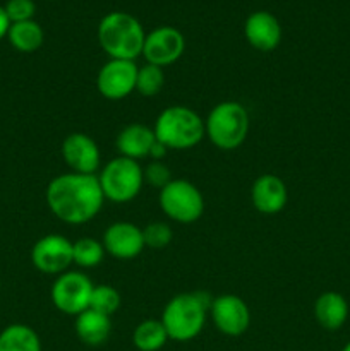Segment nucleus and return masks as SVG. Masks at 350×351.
Instances as JSON below:
<instances>
[{
	"label": "nucleus",
	"mask_w": 350,
	"mask_h": 351,
	"mask_svg": "<svg viewBox=\"0 0 350 351\" xmlns=\"http://www.w3.org/2000/svg\"><path fill=\"white\" fill-rule=\"evenodd\" d=\"M314 317L326 331H338L349 319V302L338 291H325L314 302Z\"/></svg>",
	"instance_id": "nucleus-18"
},
{
	"label": "nucleus",
	"mask_w": 350,
	"mask_h": 351,
	"mask_svg": "<svg viewBox=\"0 0 350 351\" xmlns=\"http://www.w3.org/2000/svg\"><path fill=\"white\" fill-rule=\"evenodd\" d=\"M93 281L79 271H65L58 274L51 285V304L62 314L78 317L81 312L89 308V298L93 293Z\"/></svg>",
	"instance_id": "nucleus-8"
},
{
	"label": "nucleus",
	"mask_w": 350,
	"mask_h": 351,
	"mask_svg": "<svg viewBox=\"0 0 350 351\" xmlns=\"http://www.w3.org/2000/svg\"><path fill=\"white\" fill-rule=\"evenodd\" d=\"M185 40L184 34L172 26H160L146 34L143 47V57L146 64L167 67L175 64L184 55Z\"/></svg>",
	"instance_id": "nucleus-12"
},
{
	"label": "nucleus",
	"mask_w": 350,
	"mask_h": 351,
	"mask_svg": "<svg viewBox=\"0 0 350 351\" xmlns=\"http://www.w3.org/2000/svg\"><path fill=\"white\" fill-rule=\"evenodd\" d=\"M9 27H10L9 17H7L5 9L0 5V40H2L3 36H7V33H9Z\"/></svg>",
	"instance_id": "nucleus-30"
},
{
	"label": "nucleus",
	"mask_w": 350,
	"mask_h": 351,
	"mask_svg": "<svg viewBox=\"0 0 350 351\" xmlns=\"http://www.w3.org/2000/svg\"><path fill=\"white\" fill-rule=\"evenodd\" d=\"M137 65L134 60L110 58L102 65L96 75V88L105 99L119 101L136 91Z\"/></svg>",
	"instance_id": "nucleus-9"
},
{
	"label": "nucleus",
	"mask_w": 350,
	"mask_h": 351,
	"mask_svg": "<svg viewBox=\"0 0 350 351\" xmlns=\"http://www.w3.org/2000/svg\"><path fill=\"white\" fill-rule=\"evenodd\" d=\"M0 351H41V339L26 324H10L0 332Z\"/></svg>",
	"instance_id": "nucleus-20"
},
{
	"label": "nucleus",
	"mask_w": 350,
	"mask_h": 351,
	"mask_svg": "<svg viewBox=\"0 0 350 351\" xmlns=\"http://www.w3.org/2000/svg\"><path fill=\"white\" fill-rule=\"evenodd\" d=\"M249 113L239 101H222L209 110L205 120L206 137L213 146L232 151L242 146L249 134Z\"/></svg>",
	"instance_id": "nucleus-4"
},
{
	"label": "nucleus",
	"mask_w": 350,
	"mask_h": 351,
	"mask_svg": "<svg viewBox=\"0 0 350 351\" xmlns=\"http://www.w3.org/2000/svg\"><path fill=\"white\" fill-rule=\"evenodd\" d=\"M143 177L146 184H150L151 187L161 191L163 187H167L174 178H172V171L163 161H151L146 168H143Z\"/></svg>",
	"instance_id": "nucleus-27"
},
{
	"label": "nucleus",
	"mask_w": 350,
	"mask_h": 351,
	"mask_svg": "<svg viewBox=\"0 0 350 351\" xmlns=\"http://www.w3.org/2000/svg\"><path fill=\"white\" fill-rule=\"evenodd\" d=\"M342 351H350V341H349V343H347V345H345V346H343V348H342Z\"/></svg>",
	"instance_id": "nucleus-31"
},
{
	"label": "nucleus",
	"mask_w": 350,
	"mask_h": 351,
	"mask_svg": "<svg viewBox=\"0 0 350 351\" xmlns=\"http://www.w3.org/2000/svg\"><path fill=\"white\" fill-rule=\"evenodd\" d=\"M168 339L167 329L158 319L139 322L132 332V345L139 351H160Z\"/></svg>",
	"instance_id": "nucleus-22"
},
{
	"label": "nucleus",
	"mask_w": 350,
	"mask_h": 351,
	"mask_svg": "<svg viewBox=\"0 0 350 351\" xmlns=\"http://www.w3.org/2000/svg\"><path fill=\"white\" fill-rule=\"evenodd\" d=\"M144 33L139 21L127 12H110L100 21L98 41L110 58L119 60H136L143 55Z\"/></svg>",
	"instance_id": "nucleus-2"
},
{
	"label": "nucleus",
	"mask_w": 350,
	"mask_h": 351,
	"mask_svg": "<svg viewBox=\"0 0 350 351\" xmlns=\"http://www.w3.org/2000/svg\"><path fill=\"white\" fill-rule=\"evenodd\" d=\"M163 84L165 74L161 67L153 64H146L137 69L136 91L141 96H144V98H153V96H156L163 89Z\"/></svg>",
	"instance_id": "nucleus-25"
},
{
	"label": "nucleus",
	"mask_w": 350,
	"mask_h": 351,
	"mask_svg": "<svg viewBox=\"0 0 350 351\" xmlns=\"http://www.w3.org/2000/svg\"><path fill=\"white\" fill-rule=\"evenodd\" d=\"M47 206L55 218L67 225H86L102 211L105 195L98 175L69 171L57 175L45 192Z\"/></svg>",
	"instance_id": "nucleus-1"
},
{
	"label": "nucleus",
	"mask_w": 350,
	"mask_h": 351,
	"mask_svg": "<svg viewBox=\"0 0 350 351\" xmlns=\"http://www.w3.org/2000/svg\"><path fill=\"white\" fill-rule=\"evenodd\" d=\"M105 201L126 204L139 195L144 185L143 168L137 161L117 156L102 168L98 175Z\"/></svg>",
	"instance_id": "nucleus-6"
},
{
	"label": "nucleus",
	"mask_w": 350,
	"mask_h": 351,
	"mask_svg": "<svg viewBox=\"0 0 350 351\" xmlns=\"http://www.w3.org/2000/svg\"><path fill=\"white\" fill-rule=\"evenodd\" d=\"M143 239L144 247L153 250L165 249L172 243L174 240V232L170 226L163 221H153L143 228Z\"/></svg>",
	"instance_id": "nucleus-26"
},
{
	"label": "nucleus",
	"mask_w": 350,
	"mask_h": 351,
	"mask_svg": "<svg viewBox=\"0 0 350 351\" xmlns=\"http://www.w3.org/2000/svg\"><path fill=\"white\" fill-rule=\"evenodd\" d=\"M74 329L79 341L84 343L86 346L96 348L108 341L110 335H112V321L108 315L88 308L75 317Z\"/></svg>",
	"instance_id": "nucleus-19"
},
{
	"label": "nucleus",
	"mask_w": 350,
	"mask_h": 351,
	"mask_svg": "<svg viewBox=\"0 0 350 351\" xmlns=\"http://www.w3.org/2000/svg\"><path fill=\"white\" fill-rule=\"evenodd\" d=\"M122 305V298L117 288L110 285H95L91 298H89V308L100 312L103 315L112 317Z\"/></svg>",
	"instance_id": "nucleus-24"
},
{
	"label": "nucleus",
	"mask_w": 350,
	"mask_h": 351,
	"mask_svg": "<svg viewBox=\"0 0 350 351\" xmlns=\"http://www.w3.org/2000/svg\"><path fill=\"white\" fill-rule=\"evenodd\" d=\"M10 45L17 51L23 53H33L43 45L45 34L40 24L36 21H24V23L10 24L9 33H7Z\"/></svg>",
	"instance_id": "nucleus-21"
},
{
	"label": "nucleus",
	"mask_w": 350,
	"mask_h": 351,
	"mask_svg": "<svg viewBox=\"0 0 350 351\" xmlns=\"http://www.w3.org/2000/svg\"><path fill=\"white\" fill-rule=\"evenodd\" d=\"M250 201H253L254 209L263 215H277L287 206V185L273 173L261 175L250 187Z\"/></svg>",
	"instance_id": "nucleus-15"
},
{
	"label": "nucleus",
	"mask_w": 350,
	"mask_h": 351,
	"mask_svg": "<svg viewBox=\"0 0 350 351\" xmlns=\"http://www.w3.org/2000/svg\"><path fill=\"white\" fill-rule=\"evenodd\" d=\"M167 153H168L167 147H165L160 141H154L153 147H151V151H150V158L153 161H161L165 156H167Z\"/></svg>",
	"instance_id": "nucleus-29"
},
{
	"label": "nucleus",
	"mask_w": 350,
	"mask_h": 351,
	"mask_svg": "<svg viewBox=\"0 0 350 351\" xmlns=\"http://www.w3.org/2000/svg\"><path fill=\"white\" fill-rule=\"evenodd\" d=\"M105 247L100 240L95 239H79L72 242V263L82 269H91L100 266L105 259Z\"/></svg>",
	"instance_id": "nucleus-23"
},
{
	"label": "nucleus",
	"mask_w": 350,
	"mask_h": 351,
	"mask_svg": "<svg viewBox=\"0 0 350 351\" xmlns=\"http://www.w3.org/2000/svg\"><path fill=\"white\" fill-rule=\"evenodd\" d=\"M62 158L74 173L95 175L102 165V153L91 136L72 132L62 143Z\"/></svg>",
	"instance_id": "nucleus-13"
},
{
	"label": "nucleus",
	"mask_w": 350,
	"mask_h": 351,
	"mask_svg": "<svg viewBox=\"0 0 350 351\" xmlns=\"http://www.w3.org/2000/svg\"><path fill=\"white\" fill-rule=\"evenodd\" d=\"M209 311L196 293H180L168 300L160 321L167 329L168 338L177 343H187L201 335Z\"/></svg>",
	"instance_id": "nucleus-5"
},
{
	"label": "nucleus",
	"mask_w": 350,
	"mask_h": 351,
	"mask_svg": "<svg viewBox=\"0 0 350 351\" xmlns=\"http://www.w3.org/2000/svg\"><path fill=\"white\" fill-rule=\"evenodd\" d=\"M244 34L253 48L259 51H271L280 45L281 26L271 12L257 10L246 19Z\"/></svg>",
	"instance_id": "nucleus-16"
},
{
	"label": "nucleus",
	"mask_w": 350,
	"mask_h": 351,
	"mask_svg": "<svg viewBox=\"0 0 350 351\" xmlns=\"http://www.w3.org/2000/svg\"><path fill=\"white\" fill-rule=\"evenodd\" d=\"M154 136L167 149L185 151L198 146L206 136L205 120L184 105L165 108L154 122Z\"/></svg>",
	"instance_id": "nucleus-3"
},
{
	"label": "nucleus",
	"mask_w": 350,
	"mask_h": 351,
	"mask_svg": "<svg viewBox=\"0 0 350 351\" xmlns=\"http://www.w3.org/2000/svg\"><path fill=\"white\" fill-rule=\"evenodd\" d=\"M160 208L172 221L180 225L196 223L205 213V197L201 191L184 178H174L158 195Z\"/></svg>",
	"instance_id": "nucleus-7"
},
{
	"label": "nucleus",
	"mask_w": 350,
	"mask_h": 351,
	"mask_svg": "<svg viewBox=\"0 0 350 351\" xmlns=\"http://www.w3.org/2000/svg\"><path fill=\"white\" fill-rule=\"evenodd\" d=\"M154 141H156V136L151 127L144 123H129L117 134L115 147L119 151V156L139 161L150 156Z\"/></svg>",
	"instance_id": "nucleus-17"
},
{
	"label": "nucleus",
	"mask_w": 350,
	"mask_h": 351,
	"mask_svg": "<svg viewBox=\"0 0 350 351\" xmlns=\"http://www.w3.org/2000/svg\"><path fill=\"white\" fill-rule=\"evenodd\" d=\"M209 317L222 335L237 338L242 336L250 326V311L246 302L232 293L220 295L213 300Z\"/></svg>",
	"instance_id": "nucleus-10"
},
{
	"label": "nucleus",
	"mask_w": 350,
	"mask_h": 351,
	"mask_svg": "<svg viewBox=\"0 0 350 351\" xmlns=\"http://www.w3.org/2000/svg\"><path fill=\"white\" fill-rule=\"evenodd\" d=\"M106 254L119 261L136 259L146 247H144L143 228L129 221L112 223L103 233L102 240Z\"/></svg>",
	"instance_id": "nucleus-14"
},
{
	"label": "nucleus",
	"mask_w": 350,
	"mask_h": 351,
	"mask_svg": "<svg viewBox=\"0 0 350 351\" xmlns=\"http://www.w3.org/2000/svg\"><path fill=\"white\" fill-rule=\"evenodd\" d=\"M7 17H9L10 24L14 23H24V21L33 19L34 12H36V5L33 0H9L3 5Z\"/></svg>",
	"instance_id": "nucleus-28"
},
{
	"label": "nucleus",
	"mask_w": 350,
	"mask_h": 351,
	"mask_svg": "<svg viewBox=\"0 0 350 351\" xmlns=\"http://www.w3.org/2000/svg\"><path fill=\"white\" fill-rule=\"evenodd\" d=\"M31 263L40 273L58 276L72 263V242L62 235H45L31 249Z\"/></svg>",
	"instance_id": "nucleus-11"
}]
</instances>
